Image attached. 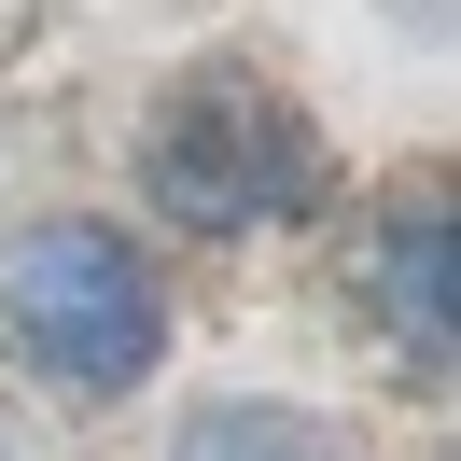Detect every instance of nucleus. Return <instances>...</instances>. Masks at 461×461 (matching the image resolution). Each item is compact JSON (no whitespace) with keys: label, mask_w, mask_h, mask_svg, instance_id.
Instances as JSON below:
<instances>
[{"label":"nucleus","mask_w":461,"mask_h":461,"mask_svg":"<svg viewBox=\"0 0 461 461\" xmlns=\"http://www.w3.org/2000/svg\"><path fill=\"white\" fill-rule=\"evenodd\" d=\"M140 182L196 238H266V224H294V210L321 196V126L294 113L280 85H252V70H196V85L154 113Z\"/></svg>","instance_id":"nucleus-1"},{"label":"nucleus","mask_w":461,"mask_h":461,"mask_svg":"<svg viewBox=\"0 0 461 461\" xmlns=\"http://www.w3.org/2000/svg\"><path fill=\"white\" fill-rule=\"evenodd\" d=\"M0 336L29 349L57 392H126L168 349V294L113 224H29L0 266Z\"/></svg>","instance_id":"nucleus-2"},{"label":"nucleus","mask_w":461,"mask_h":461,"mask_svg":"<svg viewBox=\"0 0 461 461\" xmlns=\"http://www.w3.org/2000/svg\"><path fill=\"white\" fill-rule=\"evenodd\" d=\"M364 308L392 336V364H433L447 377V336H461V196L447 182H392V210L364 224Z\"/></svg>","instance_id":"nucleus-3"},{"label":"nucleus","mask_w":461,"mask_h":461,"mask_svg":"<svg viewBox=\"0 0 461 461\" xmlns=\"http://www.w3.org/2000/svg\"><path fill=\"white\" fill-rule=\"evenodd\" d=\"M168 461H321V433L294 420V405H196Z\"/></svg>","instance_id":"nucleus-4"}]
</instances>
